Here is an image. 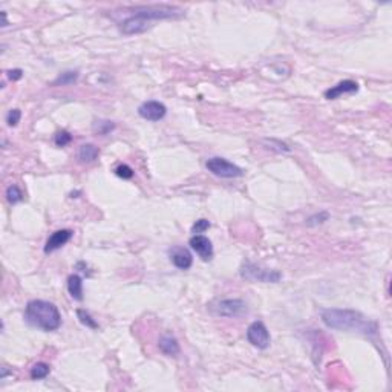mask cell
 <instances>
[{"instance_id": "obj_21", "label": "cell", "mask_w": 392, "mask_h": 392, "mask_svg": "<svg viewBox=\"0 0 392 392\" xmlns=\"http://www.w3.org/2000/svg\"><path fill=\"white\" fill-rule=\"evenodd\" d=\"M115 175L123 179H130L134 176V169L127 164H121L115 169Z\"/></svg>"}, {"instance_id": "obj_13", "label": "cell", "mask_w": 392, "mask_h": 392, "mask_svg": "<svg viewBox=\"0 0 392 392\" xmlns=\"http://www.w3.org/2000/svg\"><path fill=\"white\" fill-rule=\"evenodd\" d=\"M68 291L72 296V299L79 302L83 301V281L79 274H72L68 277Z\"/></svg>"}, {"instance_id": "obj_12", "label": "cell", "mask_w": 392, "mask_h": 392, "mask_svg": "<svg viewBox=\"0 0 392 392\" xmlns=\"http://www.w3.org/2000/svg\"><path fill=\"white\" fill-rule=\"evenodd\" d=\"M158 346H159V351H161L164 356H169V357H175V356H178L179 351H181V349H179L178 340H176L175 337H172V335H162V337L159 339Z\"/></svg>"}, {"instance_id": "obj_11", "label": "cell", "mask_w": 392, "mask_h": 392, "mask_svg": "<svg viewBox=\"0 0 392 392\" xmlns=\"http://www.w3.org/2000/svg\"><path fill=\"white\" fill-rule=\"evenodd\" d=\"M72 235H74V232H72V230H69V229H65V230H57L55 233H52V235H51V237L46 240V245H45V253L48 254V253H52V251H55V250L62 248L63 245H66V244L71 240Z\"/></svg>"}, {"instance_id": "obj_22", "label": "cell", "mask_w": 392, "mask_h": 392, "mask_svg": "<svg viewBox=\"0 0 392 392\" xmlns=\"http://www.w3.org/2000/svg\"><path fill=\"white\" fill-rule=\"evenodd\" d=\"M54 141H55V144H57L59 147H65L66 144H69V143L72 141V135H71L69 132H66V130H62V132H59V134L55 135Z\"/></svg>"}, {"instance_id": "obj_4", "label": "cell", "mask_w": 392, "mask_h": 392, "mask_svg": "<svg viewBox=\"0 0 392 392\" xmlns=\"http://www.w3.org/2000/svg\"><path fill=\"white\" fill-rule=\"evenodd\" d=\"M209 311L218 317H239L247 313V304L240 299H219L209 305Z\"/></svg>"}, {"instance_id": "obj_19", "label": "cell", "mask_w": 392, "mask_h": 392, "mask_svg": "<svg viewBox=\"0 0 392 392\" xmlns=\"http://www.w3.org/2000/svg\"><path fill=\"white\" fill-rule=\"evenodd\" d=\"M77 317H79V320L84 326H87V328H90V329H98V323L92 319V315L87 313V311H84V310H77Z\"/></svg>"}, {"instance_id": "obj_24", "label": "cell", "mask_w": 392, "mask_h": 392, "mask_svg": "<svg viewBox=\"0 0 392 392\" xmlns=\"http://www.w3.org/2000/svg\"><path fill=\"white\" fill-rule=\"evenodd\" d=\"M328 218H329V215H328L326 212H320V213H317V215H313L311 218H308L307 224H308V226H317V224H323L325 221H328Z\"/></svg>"}, {"instance_id": "obj_5", "label": "cell", "mask_w": 392, "mask_h": 392, "mask_svg": "<svg viewBox=\"0 0 392 392\" xmlns=\"http://www.w3.org/2000/svg\"><path fill=\"white\" fill-rule=\"evenodd\" d=\"M206 167L210 173H213L215 176H219V178H239L244 175V170L239 165H236L229 159L221 157H213L207 159Z\"/></svg>"}, {"instance_id": "obj_8", "label": "cell", "mask_w": 392, "mask_h": 392, "mask_svg": "<svg viewBox=\"0 0 392 392\" xmlns=\"http://www.w3.org/2000/svg\"><path fill=\"white\" fill-rule=\"evenodd\" d=\"M138 114L141 118L147 120V121H159L165 117L167 114V107L155 100L151 101H144L140 107H138Z\"/></svg>"}, {"instance_id": "obj_15", "label": "cell", "mask_w": 392, "mask_h": 392, "mask_svg": "<svg viewBox=\"0 0 392 392\" xmlns=\"http://www.w3.org/2000/svg\"><path fill=\"white\" fill-rule=\"evenodd\" d=\"M49 365L48 363H43V362H39L35 363L32 368H31V379L32 380H42V379H46L49 376Z\"/></svg>"}, {"instance_id": "obj_25", "label": "cell", "mask_w": 392, "mask_h": 392, "mask_svg": "<svg viewBox=\"0 0 392 392\" xmlns=\"http://www.w3.org/2000/svg\"><path fill=\"white\" fill-rule=\"evenodd\" d=\"M6 74H8V79L11 80V81H17V80H20L23 77V71L22 69H12V71H8Z\"/></svg>"}, {"instance_id": "obj_20", "label": "cell", "mask_w": 392, "mask_h": 392, "mask_svg": "<svg viewBox=\"0 0 392 392\" xmlns=\"http://www.w3.org/2000/svg\"><path fill=\"white\" fill-rule=\"evenodd\" d=\"M20 118H22L20 109H11V110L6 114V123H8V126H11V127H15V126L20 123Z\"/></svg>"}, {"instance_id": "obj_3", "label": "cell", "mask_w": 392, "mask_h": 392, "mask_svg": "<svg viewBox=\"0 0 392 392\" xmlns=\"http://www.w3.org/2000/svg\"><path fill=\"white\" fill-rule=\"evenodd\" d=\"M240 276L247 281L262 282V284H277L282 279V274L277 270L262 268L248 260L244 262V265L240 267Z\"/></svg>"}, {"instance_id": "obj_23", "label": "cell", "mask_w": 392, "mask_h": 392, "mask_svg": "<svg viewBox=\"0 0 392 392\" xmlns=\"http://www.w3.org/2000/svg\"><path fill=\"white\" fill-rule=\"evenodd\" d=\"M209 229H210V222L207 219H198L193 224V227H192V233L193 235H199V233H204Z\"/></svg>"}, {"instance_id": "obj_7", "label": "cell", "mask_w": 392, "mask_h": 392, "mask_svg": "<svg viewBox=\"0 0 392 392\" xmlns=\"http://www.w3.org/2000/svg\"><path fill=\"white\" fill-rule=\"evenodd\" d=\"M189 245L190 248L206 262L212 260L213 259V245H212V240L209 237H206L204 235H193L189 240Z\"/></svg>"}, {"instance_id": "obj_16", "label": "cell", "mask_w": 392, "mask_h": 392, "mask_svg": "<svg viewBox=\"0 0 392 392\" xmlns=\"http://www.w3.org/2000/svg\"><path fill=\"white\" fill-rule=\"evenodd\" d=\"M79 80V71H66L52 81V86H68Z\"/></svg>"}, {"instance_id": "obj_2", "label": "cell", "mask_w": 392, "mask_h": 392, "mask_svg": "<svg viewBox=\"0 0 392 392\" xmlns=\"http://www.w3.org/2000/svg\"><path fill=\"white\" fill-rule=\"evenodd\" d=\"M25 320L29 325L49 332V331H55L60 328L62 314L54 304L35 299V301L28 302L26 310H25Z\"/></svg>"}, {"instance_id": "obj_26", "label": "cell", "mask_w": 392, "mask_h": 392, "mask_svg": "<svg viewBox=\"0 0 392 392\" xmlns=\"http://www.w3.org/2000/svg\"><path fill=\"white\" fill-rule=\"evenodd\" d=\"M2 17H3V28H5V26H8V20H6V12L5 11H2Z\"/></svg>"}, {"instance_id": "obj_14", "label": "cell", "mask_w": 392, "mask_h": 392, "mask_svg": "<svg viewBox=\"0 0 392 392\" xmlns=\"http://www.w3.org/2000/svg\"><path fill=\"white\" fill-rule=\"evenodd\" d=\"M98 155H100V151L94 144H83L79 151V158L81 162H94Z\"/></svg>"}, {"instance_id": "obj_18", "label": "cell", "mask_w": 392, "mask_h": 392, "mask_svg": "<svg viewBox=\"0 0 392 392\" xmlns=\"http://www.w3.org/2000/svg\"><path fill=\"white\" fill-rule=\"evenodd\" d=\"M6 199H8L9 204L14 206V204H17V202L23 201V192L20 190L18 185L12 184V185H9V187L6 189Z\"/></svg>"}, {"instance_id": "obj_10", "label": "cell", "mask_w": 392, "mask_h": 392, "mask_svg": "<svg viewBox=\"0 0 392 392\" xmlns=\"http://www.w3.org/2000/svg\"><path fill=\"white\" fill-rule=\"evenodd\" d=\"M359 90V84L352 80H343L340 83H337L335 86L329 87L325 90V98L328 100H335L345 94H356Z\"/></svg>"}, {"instance_id": "obj_9", "label": "cell", "mask_w": 392, "mask_h": 392, "mask_svg": "<svg viewBox=\"0 0 392 392\" xmlns=\"http://www.w3.org/2000/svg\"><path fill=\"white\" fill-rule=\"evenodd\" d=\"M169 254H170L172 264L179 270H189L193 264L192 253L184 247H173V248H170Z\"/></svg>"}, {"instance_id": "obj_1", "label": "cell", "mask_w": 392, "mask_h": 392, "mask_svg": "<svg viewBox=\"0 0 392 392\" xmlns=\"http://www.w3.org/2000/svg\"><path fill=\"white\" fill-rule=\"evenodd\" d=\"M320 315H322V322L331 329L359 332L363 335H376L379 331L377 322L368 319L365 314L356 310L328 308V310H322Z\"/></svg>"}, {"instance_id": "obj_6", "label": "cell", "mask_w": 392, "mask_h": 392, "mask_svg": "<svg viewBox=\"0 0 392 392\" xmlns=\"http://www.w3.org/2000/svg\"><path fill=\"white\" fill-rule=\"evenodd\" d=\"M247 340L257 349H267L270 346L271 337L267 326L262 322H253L247 328Z\"/></svg>"}, {"instance_id": "obj_17", "label": "cell", "mask_w": 392, "mask_h": 392, "mask_svg": "<svg viewBox=\"0 0 392 392\" xmlns=\"http://www.w3.org/2000/svg\"><path fill=\"white\" fill-rule=\"evenodd\" d=\"M92 129L98 135H107V134H110L115 129V124L112 121H109V120H97L94 123Z\"/></svg>"}]
</instances>
